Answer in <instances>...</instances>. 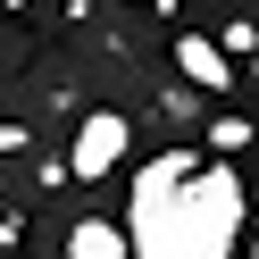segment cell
Returning <instances> with one entry per match:
<instances>
[{
    "instance_id": "obj_1",
    "label": "cell",
    "mask_w": 259,
    "mask_h": 259,
    "mask_svg": "<svg viewBox=\"0 0 259 259\" xmlns=\"http://www.w3.org/2000/svg\"><path fill=\"white\" fill-rule=\"evenodd\" d=\"M109 151H125V125H92V134H84V167H92V176H101V167H117Z\"/></svg>"
},
{
    "instance_id": "obj_2",
    "label": "cell",
    "mask_w": 259,
    "mask_h": 259,
    "mask_svg": "<svg viewBox=\"0 0 259 259\" xmlns=\"http://www.w3.org/2000/svg\"><path fill=\"white\" fill-rule=\"evenodd\" d=\"M117 251H125V242L109 234V226H84V234H75V259H117Z\"/></svg>"
}]
</instances>
